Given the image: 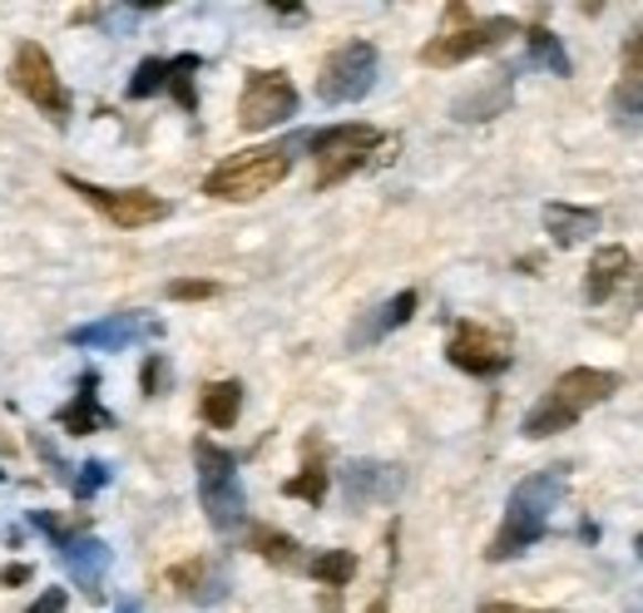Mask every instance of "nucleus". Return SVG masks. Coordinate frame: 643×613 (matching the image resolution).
Segmentation results:
<instances>
[{"instance_id":"32","label":"nucleus","mask_w":643,"mask_h":613,"mask_svg":"<svg viewBox=\"0 0 643 613\" xmlns=\"http://www.w3.org/2000/svg\"><path fill=\"white\" fill-rule=\"evenodd\" d=\"M65 604H70V594L65 589H45V594L35 599V604H30L25 613H65Z\"/></svg>"},{"instance_id":"1","label":"nucleus","mask_w":643,"mask_h":613,"mask_svg":"<svg viewBox=\"0 0 643 613\" xmlns=\"http://www.w3.org/2000/svg\"><path fill=\"white\" fill-rule=\"evenodd\" d=\"M564 490H569L564 465L525 475L510 490V500H505V520H500V530H495L490 544H485V559H490V564H505V559L525 554L530 544H540L545 530H550V520H554V510H560Z\"/></svg>"},{"instance_id":"24","label":"nucleus","mask_w":643,"mask_h":613,"mask_svg":"<svg viewBox=\"0 0 643 613\" xmlns=\"http://www.w3.org/2000/svg\"><path fill=\"white\" fill-rule=\"evenodd\" d=\"M525 45H530V65L535 70H550V75H560V80L574 75V65H569V55H564V45H560V35H554L550 25H530V30H525Z\"/></svg>"},{"instance_id":"36","label":"nucleus","mask_w":643,"mask_h":613,"mask_svg":"<svg viewBox=\"0 0 643 613\" xmlns=\"http://www.w3.org/2000/svg\"><path fill=\"white\" fill-rule=\"evenodd\" d=\"M634 549H639V559H643V534H639V539H634Z\"/></svg>"},{"instance_id":"31","label":"nucleus","mask_w":643,"mask_h":613,"mask_svg":"<svg viewBox=\"0 0 643 613\" xmlns=\"http://www.w3.org/2000/svg\"><path fill=\"white\" fill-rule=\"evenodd\" d=\"M30 579H35V569H30L25 559H15V564L0 569V589H20V584H30Z\"/></svg>"},{"instance_id":"6","label":"nucleus","mask_w":643,"mask_h":613,"mask_svg":"<svg viewBox=\"0 0 643 613\" xmlns=\"http://www.w3.org/2000/svg\"><path fill=\"white\" fill-rule=\"evenodd\" d=\"M302 149H312V164H318V194L326 188L346 184L356 168H366L376 158V149L386 144V134L376 124H332V129H312V134H298Z\"/></svg>"},{"instance_id":"3","label":"nucleus","mask_w":643,"mask_h":613,"mask_svg":"<svg viewBox=\"0 0 643 613\" xmlns=\"http://www.w3.org/2000/svg\"><path fill=\"white\" fill-rule=\"evenodd\" d=\"M292 154H298V139L242 149L234 158H224V164L204 178V194L218 198V204H252V198L272 194V188L292 174Z\"/></svg>"},{"instance_id":"15","label":"nucleus","mask_w":643,"mask_h":613,"mask_svg":"<svg viewBox=\"0 0 643 613\" xmlns=\"http://www.w3.org/2000/svg\"><path fill=\"white\" fill-rule=\"evenodd\" d=\"M406 490V470L402 465H382V460H352L342 470V495L352 510L362 505H386Z\"/></svg>"},{"instance_id":"25","label":"nucleus","mask_w":643,"mask_h":613,"mask_svg":"<svg viewBox=\"0 0 643 613\" xmlns=\"http://www.w3.org/2000/svg\"><path fill=\"white\" fill-rule=\"evenodd\" d=\"M308 574L318 579V584H326V589H346V584H352V574H356V554H352V549H322V554L308 559Z\"/></svg>"},{"instance_id":"23","label":"nucleus","mask_w":643,"mask_h":613,"mask_svg":"<svg viewBox=\"0 0 643 613\" xmlns=\"http://www.w3.org/2000/svg\"><path fill=\"white\" fill-rule=\"evenodd\" d=\"M248 549H258V559H268V564H278V569H308L302 544L292 534L272 530V524H252V530H248Z\"/></svg>"},{"instance_id":"34","label":"nucleus","mask_w":643,"mask_h":613,"mask_svg":"<svg viewBox=\"0 0 643 613\" xmlns=\"http://www.w3.org/2000/svg\"><path fill=\"white\" fill-rule=\"evenodd\" d=\"M114 613H144V609H139V604H134V599H124V604H120V609H114Z\"/></svg>"},{"instance_id":"16","label":"nucleus","mask_w":643,"mask_h":613,"mask_svg":"<svg viewBox=\"0 0 643 613\" xmlns=\"http://www.w3.org/2000/svg\"><path fill=\"white\" fill-rule=\"evenodd\" d=\"M168 584L188 599V604H224L228 599V574L218 569V559L198 554V559H184V564L168 569Z\"/></svg>"},{"instance_id":"5","label":"nucleus","mask_w":643,"mask_h":613,"mask_svg":"<svg viewBox=\"0 0 643 613\" xmlns=\"http://www.w3.org/2000/svg\"><path fill=\"white\" fill-rule=\"evenodd\" d=\"M194 470H198V500H204V515L218 534H234L248 520V495H242L238 480V456L224 450L218 440L198 436L194 440Z\"/></svg>"},{"instance_id":"28","label":"nucleus","mask_w":643,"mask_h":613,"mask_svg":"<svg viewBox=\"0 0 643 613\" xmlns=\"http://www.w3.org/2000/svg\"><path fill=\"white\" fill-rule=\"evenodd\" d=\"M164 84H168V60H139V70L129 80V100H149Z\"/></svg>"},{"instance_id":"2","label":"nucleus","mask_w":643,"mask_h":613,"mask_svg":"<svg viewBox=\"0 0 643 613\" xmlns=\"http://www.w3.org/2000/svg\"><path fill=\"white\" fill-rule=\"evenodd\" d=\"M614 391H619V376L604 372V366H569L560 382H554L530 411H525V420H520L525 440L560 436V430H569L579 416H589L594 406H604Z\"/></svg>"},{"instance_id":"21","label":"nucleus","mask_w":643,"mask_h":613,"mask_svg":"<svg viewBox=\"0 0 643 613\" xmlns=\"http://www.w3.org/2000/svg\"><path fill=\"white\" fill-rule=\"evenodd\" d=\"M599 228V208H574V204H545V232L554 248H574Z\"/></svg>"},{"instance_id":"27","label":"nucleus","mask_w":643,"mask_h":613,"mask_svg":"<svg viewBox=\"0 0 643 613\" xmlns=\"http://www.w3.org/2000/svg\"><path fill=\"white\" fill-rule=\"evenodd\" d=\"M110 480H114V470H110L104 460H84L80 470L70 475V495H75V500L84 505V500H94V495H100Z\"/></svg>"},{"instance_id":"26","label":"nucleus","mask_w":643,"mask_h":613,"mask_svg":"<svg viewBox=\"0 0 643 613\" xmlns=\"http://www.w3.org/2000/svg\"><path fill=\"white\" fill-rule=\"evenodd\" d=\"M198 70H204V60H198V55L168 60V84H164V90L174 94L184 114H198V90H194V75H198Z\"/></svg>"},{"instance_id":"18","label":"nucleus","mask_w":643,"mask_h":613,"mask_svg":"<svg viewBox=\"0 0 643 613\" xmlns=\"http://www.w3.org/2000/svg\"><path fill=\"white\" fill-rule=\"evenodd\" d=\"M629 278H634V258H629V248H599L594 258H589V272H584V302L604 306Z\"/></svg>"},{"instance_id":"29","label":"nucleus","mask_w":643,"mask_h":613,"mask_svg":"<svg viewBox=\"0 0 643 613\" xmlns=\"http://www.w3.org/2000/svg\"><path fill=\"white\" fill-rule=\"evenodd\" d=\"M139 391H144V396H164V391H168V362H164V352H149V356H144V366H139Z\"/></svg>"},{"instance_id":"12","label":"nucleus","mask_w":643,"mask_h":613,"mask_svg":"<svg viewBox=\"0 0 643 613\" xmlns=\"http://www.w3.org/2000/svg\"><path fill=\"white\" fill-rule=\"evenodd\" d=\"M510 336L485 322H456L446 336V362L466 376H500L510 366Z\"/></svg>"},{"instance_id":"9","label":"nucleus","mask_w":643,"mask_h":613,"mask_svg":"<svg viewBox=\"0 0 643 613\" xmlns=\"http://www.w3.org/2000/svg\"><path fill=\"white\" fill-rule=\"evenodd\" d=\"M10 84H15V90L25 94V100L35 104V110L45 114L50 124H60V129L70 124V90L60 84L55 60L45 55V45H35V40H20L15 55H10Z\"/></svg>"},{"instance_id":"4","label":"nucleus","mask_w":643,"mask_h":613,"mask_svg":"<svg viewBox=\"0 0 643 613\" xmlns=\"http://www.w3.org/2000/svg\"><path fill=\"white\" fill-rule=\"evenodd\" d=\"M515 20L510 15H470V6H446V25L436 30V35L421 45V65L431 70H450V65H466V60L476 55H490V50H500L505 40L515 35Z\"/></svg>"},{"instance_id":"10","label":"nucleus","mask_w":643,"mask_h":613,"mask_svg":"<svg viewBox=\"0 0 643 613\" xmlns=\"http://www.w3.org/2000/svg\"><path fill=\"white\" fill-rule=\"evenodd\" d=\"M376 70H382V55H376L372 40H346L336 45L332 55L322 60V75H318V100L322 104H356L372 94Z\"/></svg>"},{"instance_id":"35","label":"nucleus","mask_w":643,"mask_h":613,"mask_svg":"<svg viewBox=\"0 0 643 613\" xmlns=\"http://www.w3.org/2000/svg\"><path fill=\"white\" fill-rule=\"evenodd\" d=\"M629 613H643V599H634V604H629Z\"/></svg>"},{"instance_id":"22","label":"nucleus","mask_w":643,"mask_h":613,"mask_svg":"<svg viewBox=\"0 0 643 613\" xmlns=\"http://www.w3.org/2000/svg\"><path fill=\"white\" fill-rule=\"evenodd\" d=\"M198 416L214 430H234L242 416V382H208L198 396Z\"/></svg>"},{"instance_id":"20","label":"nucleus","mask_w":643,"mask_h":613,"mask_svg":"<svg viewBox=\"0 0 643 613\" xmlns=\"http://www.w3.org/2000/svg\"><path fill=\"white\" fill-rule=\"evenodd\" d=\"M421 306V298H416V288H406V292H396L392 302H382L372 316H366L362 326L352 332V346H372V342H382L386 332H396V326H406L411 322V312Z\"/></svg>"},{"instance_id":"11","label":"nucleus","mask_w":643,"mask_h":613,"mask_svg":"<svg viewBox=\"0 0 643 613\" xmlns=\"http://www.w3.org/2000/svg\"><path fill=\"white\" fill-rule=\"evenodd\" d=\"M298 84H292L282 70H252L248 84H242V100H238V124L248 134L262 129H278L298 114Z\"/></svg>"},{"instance_id":"17","label":"nucleus","mask_w":643,"mask_h":613,"mask_svg":"<svg viewBox=\"0 0 643 613\" xmlns=\"http://www.w3.org/2000/svg\"><path fill=\"white\" fill-rule=\"evenodd\" d=\"M60 430H70V436H94V430H110L114 416L100 406V372H80V391L70 406H60Z\"/></svg>"},{"instance_id":"13","label":"nucleus","mask_w":643,"mask_h":613,"mask_svg":"<svg viewBox=\"0 0 643 613\" xmlns=\"http://www.w3.org/2000/svg\"><path fill=\"white\" fill-rule=\"evenodd\" d=\"M609 120H614V129H629V134L643 124V25L619 50V80L609 90Z\"/></svg>"},{"instance_id":"30","label":"nucleus","mask_w":643,"mask_h":613,"mask_svg":"<svg viewBox=\"0 0 643 613\" xmlns=\"http://www.w3.org/2000/svg\"><path fill=\"white\" fill-rule=\"evenodd\" d=\"M168 298L174 302H208V298H218V282H204V278H178V282H168Z\"/></svg>"},{"instance_id":"8","label":"nucleus","mask_w":643,"mask_h":613,"mask_svg":"<svg viewBox=\"0 0 643 613\" xmlns=\"http://www.w3.org/2000/svg\"><path fill=\"white\" fill-rule=\"evenodd\" d=\"M65 188L80 194L100 218H110L114 228H129V232L164 224V218L174 214V204L159 194H149V188H104V184H90V178H75V174H65Z\"/></svg>"},{"instance_id":"33","label":"nucleus","mask_w":643,"mask_h":613,"mask_svg":"<svg viewBox=\"0 0 643 613\" xmlns=\"http://www.w3.org/2000/svg\"><path fill=\"white\" fill-rule=\"evenodd\" d=\"M480 613H564V609H520V604H500L495 599V604H480Z\"/></svg>"},{"instance_id":"7","label":"nucleus","mask_w":643,"mask_h":613,"mask_svg":"<svg viewBox=\"0 0 643 613\" xmlns=\"http://www.w3.org/2000/svg\"><path fill=\"white\" fill-rule=\"evenodd\" d=\"M30 524L55 544L60 564H65L70 579H75V589H84L90 599H100L104 579H110V564H114V549L104 544V539H94V534L75 530V524H65L60 515H50V510H35V515H30Z\"/></svg>"},{"instance_id":"19","label":"nucleus","mask_w":643,"mask_h":613,"mask_svg":"<svg viewBox=\"0 0 643 613\" xmlns=\"http://www.w3.org/2000/svg\"><path fill=\"white\" fill-rule=\"evenodd\" d=\"M302 450H308V465H302V470L282 485V495L318 510V505L326 500V485H332V470H326V446H322V436H308V440H302Z\"/></svg>"},{"instance_id":"14","label":"nucleus","mask_w":643,"mask_h":613,"mask_svg":"<svg viewBox=\"0 0 643 613\" xmlns=\"http://www.w3.org/2000/svg\"><path fill=\"white\" fill-rule=\"evenodd\" d=\"M159 332H164L159 316H144V312H114V316H100V322L70 326L65 342H70V346H94V352H124V346H134L139 336H159Z\"/></svg>"}]
</instances>
